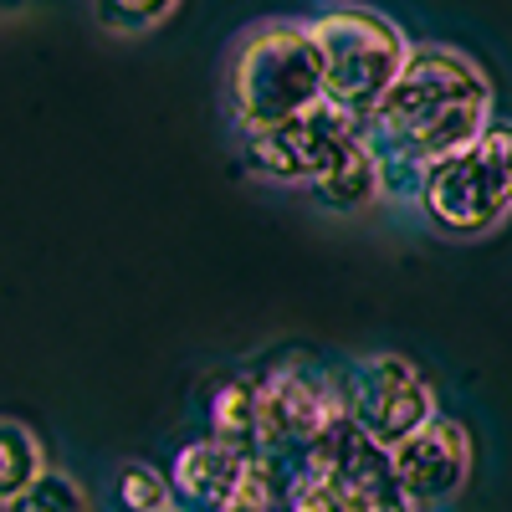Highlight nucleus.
Here are the masks:
<instances>
[{"label": "nucleus", "instance_id": "a211bd4d", "mask_svg": "<svg viewBox=\"0 0 512 512\" xmlns=\"http://www.w3.org/2000/svg\"><path fill=\"white\" fill-rule=\"evenodd\" d=\"M159 512H190V507H180V502H169V507H159Z\"/></svg>", "mask_w": 512, "mask_h": 512}, {"label": "nucleus", "instance_id": "4468645a", "mask_svg": "<svg viewBox=\"0 0 512 512\" xmlns=\"http://www.w3.org/2000/svg\"><path fill=\"white\" fill-rule=\"evenodd\" d=\"M41 472H47L41 441L26 431L21 420H6V415H0V512H6Z\"/></svg>", "mask_w": 512, "mask_h": 512}, {"label": "nucleus", "instance_id": "f257e3e1", "mask_svg": "<svg viewBox=\"0 0 512 512\" xmlns=\"http://www.w3.org/2000/svg\"><path fill=\"white\" fill-rule=\"evenodd\" d=\"M487 123H492L487 72L456 47L420 41V47H410L395 82L384 88V98L359 118V134L379 159L384 195L415 200L425 169L466 149Z\"/></svg>", "mask_w": 512, "mask_h": 512}, {"label": "nucleus", "instance_id": "f3484780", "mask_svg": "<svg viewBox=\"0 0 512 512\" xmlns=\"http://www.w3.org/2000/svg\"><path fill=\"white\" fill-rule=\"evenodd\" d=\"M6 512H88V497H82V487L67 477V472H41Z\"/></svg>", "mask_w": 512, "mask_h": 512}, {"label": "nucleus", "instance_id": "dca6fc26", "mask_svg": "<svg viewBox=\"0 0 512 512\" xmlns=\"http://www.w3.org/2000/svg\"><path fill=\"white\" fill-rule=\"evenodd\" d=\"M175 502V492H169V477L159 472V466L149 461H128L118 472V507L123 512H159Z\"/></svg>", "mask_w": 512, "mask_h": 512}, {"label": "nucleus", "instance_id": "9d476101", "mask_svg": "<svg viewBox=\"0 0 512 512\" xmlns=\"http://www.w3.org/2000/svg\"><path fill=\"white\" fill-rule=\"evenodd\" d=\"M246 456L251 451H241V446H226L216 436H200V441H190L175 456V466H169V492H175V502L190 507V512H216L221 497L231 492V482L241 477Z\"/></svg>", "mask_w": 512, "mask_h": 512}, {"label": "nucleus", "instance_id": "1a4fd4ad", "mask_svg": "<svg viewBox=\"0 0 512 512\" xmlns=\"http://www.w3.org/2000/svg\"><path fill=\"white\" fill-rule=\"evenodd\" d=\"M390 466H395L400 492L420 512H431V507L451 502L466 487V477H472V436H466L461 420L436 415L390 451Z\"/></svg>", "mask_w": 512, "mask_h": 512}, {"label": "nucleus", "instance_id": "f03ea898", "mask_svg": "<svg viewBox=\"0 0 512 512\" xmlns=\"http://www.w3.org/2000/svg\"><path fill=\"white\" fill-rule=\"evenodd\" d=\"M231 118L246 139L323 103V67L313 52L308 21H262L251 26L226 67Z\"/></svg>", "mask_w": 512, "mask_h": 512}, {"label": "nucleus", "instance_id": "423d86ee", "mask_svg": "<svg viewBox=\"0 0 512 512\" xmlns=\"http://www.w3.org/2000/svg\"><path fill=\"white\" fill-rule=\"evenodd\" d=\"M292 512H420L400 482L390 451L364 441L354 425H338L313 451L297 456Z\"/></svg>", "mask_w": 512, "mask_h": 512}, {"label": "nucleus", "instance_id": "f8f14e48", "mask_svg": "<svg viewBox=\"0 0 512 512\" xmlns=\"http://www.w3.org/2000/svg\"><path fill=\"white\" fill-rule=\"evenodd\" d=\"M313 195L328 205V210H364V205H374L379 195H384V180H379V159H374V149L364 144V134L354 139V149L338 159L328 175L313 185Z\"/></svg>", "mask_w": 512, "mask_h": 512}, {"label": "nucleus", "instance_id": "39448f33", "mask_svg": "<svg viewBox=\"0 0 512 512\" xmlns=\"http://www.w3.org/2000/svg\"><path fill=\"white\" fill-rule=\"evenodd\" d=\"M420 216L446 236H487L512 216V123H487L482 134L436 159L415 190Z\"/></svg>", "mask_w": 512, "mask_h": 512}, {"label": "nucleus", "instance_id": "0eeeda50", "mask_svg": "<svg viewBox=\"0 0 512 512\" xmlns=\"http://www.w3.org/2000/svg\"><path fill=\"white\" fill-rule=\"evenodd\" d=\"M441 405H436V390L410 359L400 354H364L349 364V425L395 451L405 436H415L425 420H436Z\"/></svg>", "mask_w": 512, "mask_h": 512}, {"label": "nucleus", "instance_id": "ddd939ff", "mask_svg": "<svg viewBox=\"0 0 512 512\" xmlns=\"http://www.w3.org/2000/svg\"><path fill=\"white\" fill-rule=\"evenodd\" d=\"M210 436L241 451H256V374H236L216 384V395H210Z\"/></svg>", "mask_w": 512, "mask_h": 512}, {"label": "nucleus", "instance_id": "20e7f679", "mask_svg": "<svg viewBox=\"0 0 512 512\" xmlns=\"http://www.w3.org/2000/svg\"><path fill=\"white\" fill-rule=\"evenodd\" d=\"M349 425V364L282 354L256 374V451L303 456Z\"/></svg>", "mask_w": 512, "mask_h": 512}, {"label": "nucleus", "instance_id": "7ed1b4c3", "mask_svg": "<svg viewBox=\"0 0 512 512\" xmlns=\"http://www.w3.org/2000/svg\"><path fill=\"white\" fill-rule=\"evenodd\" d=\"M308 36L323 67V98L354 118H364L384 98V88L410 57L405 31L384 11L354 6V0H338V6L318 11L308 21Z\"/></svg>", "mask_w": 512, "mask_h": 512}, {"label": "nucleus", "instance_id": "6e6552de", "mask_svg": "<svg viewBox=\"0 0 512 512\" xmlns=\"http://www.w3.org/2000/svg\"><path fill=\"white\" fill-rule=\"evenodd\" d=\"M359 139V118L333 108L328 98L308 113H297L267 134L246 139V164L256 169L262 180H277V185H318L328 169L344 159Z\"/></svg>", "mask_w": 512, "mask_h": 512}, {"label": "nucleus", "instance_id": "2eb2a0df", "mask_svg": "<svg viewBox=\"0 0 512 512\" xmlns=\"http://www.w3.org/2000/svg\"><path fill=\"white\" fill-rule=\"evenodd\" d=\"M180 11V0H93V21L113 36H144Z\"/></svg>", "mask_w": 512, "mask_h": 512}, {"label": "nucleus", "instance_id": "9b49d317", "mask_svg": "<svg viewBox=\"0 0 512 512\" xmlns=\"http://www.w3.org/2000/svg\"><path fill=\"white\" fill-rule=\"evenodd\" d=\"M292 472H297L292 456L251 451L216 512H292Z\"/></svg>", "mask_w": 512, "mask_h": 512}]
</instances>
